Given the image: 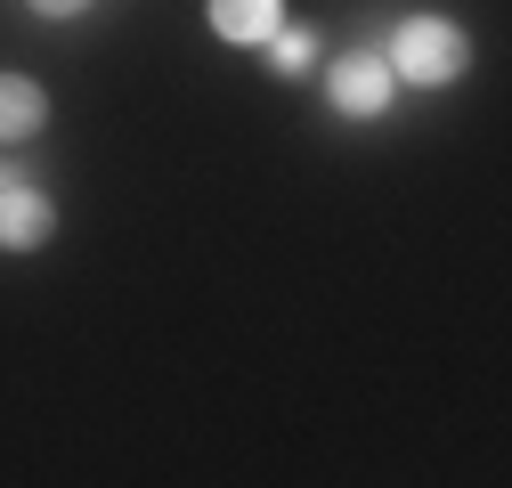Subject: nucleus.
I'll return each instance as SVG.
<instances>
[{"label":"nucleus","mask_w":512,"mask_h":488,"mask_svg":"<svg viewBox=\"0 0 512 488\" xmlns=\"http://www.w3.org/2000/svg\"><path fill=\"white\" fill-rule=\"evenodd\" d=\"M277 25H285V0H212V33L236 41V49L244 41H269Z\"/></svg>","instance_id":"39448f33"},{"label":"nucleus","mask_w":512,"mask_h":488,"mask_svg":"<svg viewBox=\"0 0 512 488\" xmlns=\"http://www.w3.org/2000/svg\"><path fill=\"white\" fill-rule=\"evenodd\" d=\"M57 212L41 188H25V179H0V253H33V244H49Z\"/></svg>","instance_id":"7ed1b4c3"},{"label":"nucleus","mask_w":512,"mask_h":488,"mask_svg":"<svg viewBox=\"0 0 512 488\" xmlns=\"http://www.w3.org/2000/svg\"><path fill=\"white\" fill-rule=\"evenodd\" d=\"M269 41H277V66H285V74H301L309 57H317V41H309V33H285V25H277Z\"/></svg>","instance_id":"423d86ee"},{"label":"nucleus","mask_w":512,"mask_h":488,"mask_svg":"<svg viewBox=\"0 0 512 488\" xmlns=\"http://www.w3.org/2000/svg\"><path fill=\"white\" fill-rule=\"evenodd\" d=\"M326 82H334V106H342V114H358V122H374L382 106L399 98L391 57H374V49H350V57H342V66H334Z\"/></svg>","instance_id":"f03ea898"},{"label":"nucleus","mask_w":512,"mask_h":488,"mask_svg":"<svg viewBox=\"0 0 512 488\" xmlns=\"http://www.w3.org/2000/svg\"><path fill=\"white\" fill-rule=\"evenodd\" d=\"M391 74L415 82V90H447L464 74V33L447 25V17H407L399 41H391Z\"/></svg>","instance_id":"f257e3e1"},{"label":"nucleus","mask_w":512,"mask_h":488,"mask_svg":"<svg viewBox=\"0 0 512 488\" xmlns=\"http://www.w3.org/2000/svg\"><path fill=\"white\" fill-rule=\"evenodd\" d=\"M90 0H33V17H49V25H66V17H82Z\"/></svg>","instance_id":"0eeeda50"},{"label":"nucleus","mask_w":512,"mask_h":488,"mask_svg":"<svg viewBox=\"0 0 512 488\" xmlns=\"http://www.w3.org/2000/svg\"><path fill=\"white\" fill-rule=\"evenodd\" d=\"M41 122H49V90H41L33 74H0V147L33 139Z\"/></svg>","instance_id":"20e7f679"}]
</instances>
